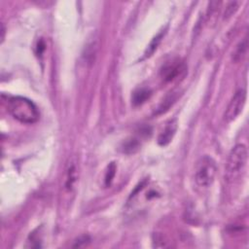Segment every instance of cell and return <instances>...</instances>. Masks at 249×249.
Wrapping results in <instances>:
<instances>
[{
    "label": "cell",
    "mask_w": 249,
    "mask_h": 249,
    "mask_svg": "<svg viewBox=\"0 0 249 249\" xmlns=\"http://www.w3.org/2000/svg\"><path fill=\"white\" fill-rule=\"evenodd\" d=\"M3 102L8 113L22 124H34L39 119V111L36 105L22 96H4Z\"/></svg>",
    "instance_id": "cell-1"
},
{
    "label": "cell",
    "mask_w": 249,
    "mask_h": 249,
    "mask_svg": "<svg viewBox=\"0 0 249 249\" xmlns=\"http://www.w3.org/2000/svg\"><path fill=\"white\" fill-rule=\"evenodd\" d=\"M216 173V161L209 156H203L196 164L195 180L200 187H209L213 183Z\"/></svg>",
    "instance_id": "cell-2"
},
{
    "label": "cell",
    "mask_w": 249,
    "mask_h": 249,
    "mask_svg": "<svg viewBox=\"0 0 249 249\" xmlns=\"http://www.w3.org/2000/svg\"><path fill=\"white\" fill-rule=\"evenodd\" d=\"M248 158V151L244 144H236L231 150L227 164L226 170L229 174H235L242 170L247 162Z\"/></svg>",
    "instance_id": "cell-3"
},
{
    "label": "cell",
    "mask_w": 249,
    "mask_h": 249,
    "mask_svg": "<svg viewBox=\"0 0 249 249\" xmlns=\"http://www.w3.org/2000/svg\"><path fill=\"white\" fill-rule=\"evenodd\" d=\"M246 100V91L242 89L235 91L230 100L228 107L224 113V121L230 123L237 118V116L241 113Z\"/></svg>",
    "instance_id": "cell-4"
},
{
    "label": "cell",
    "mask_w": 249,
    "mask_h": 249,
    "mask_svg": "<svg viewBox=\"0 0 249 249\" xmlns=\"http://www.w3.org/2000/svg\"><path fill=\"white\" fill-rule=\"evenodd\" d=\"M186 70L185 64L179 60H172L166 63L161 69V77L165 82H170L176 79L183 71Z\"/></svg>",
    "instance_id": "cell-5"
},
{
    "label": "cell",
    "mask_w": 249,
    "mask_h": 249,
    "mask_svg": "<svg viewBox=\"0 0 249 249\" xmlns=\"http://www.w3.org/2000/svg\"><path fill=\"white\" fill-rule=\"evenodd\" d=\"M177 130V121L175 119L168 121L158 137V143L160 146H166L170 143Z\"/></svg>",
    "instance_id": "cell-6"
},
{
    "label": "cell",
    "mask_w": 249,
    "mask_h": 249,
    "mask_svg": "<svg viewBox=\"0 0 249 249\" xmlns=\"http://www.w3.org/2000/svg\"><path fill=\"white\" fill-rule=\"evenodd\" d=\"M77 180H78L77 165L73 160H70L65 169L64 183H63L64 189L68 192H71L74 189Z\"/></svg>",
    "instance_id": "cell-7"
},
{
    "label": "cell",
    "mask_w": 249,
    "mask_h": 249,
    "mask_svg": "<svg viewBox=\"0 0 249 249\" xmlns=\"http://www.w3.org/2000/svg\"><path fill=\"white\" fill-rule=\"evenodd\" d=\"M151 90L148 89H139L136 91H134L132 95V103L134 105H140L144 103L147 99L151 96Z\"/></svg>",
    "instance_id": "cell-8"
},
{
    "label": "cell",
    "mask_w": 249,
    "mask_h": 249,
    "mask_svg": "<svg viewBox=\"0 0 249 249\" xmlns=\"http://www.w3.org/2000/svg\"><path fill=\"white\" fill-rule=\"evenodd\" d=\"M162 37H163V32L161 31V32H160L158 35H156L153 38V40L150 42V44L148 45V47H147V49H146V51L144 53V56L145 57H149V56H151L154 53V52L157 50L158 46L160 45Z\"/></svg>",
    "instance_id": "cell-9"
},
{
    "label": "cell",
    "mask_w": 249,
    "mask_h": 249,
    "mask_svg": "<svg viewBox=\"0 0 249 249\" xmlns=\"http://www.w3.org/2000/svg\"><path fill=\"white\" fill-rule=\"evenodd\" d=\"M247 47H248L247 38L245 37L244 40H243L242 42H240L239 45L236 47V50H235V52H234V53H233V59H234L235 61H238V60H240V59L243 57V55H244V54L246 53V52H247Z\"/></svg>",
    "instance_id": "cell-10"
},
{
    "label": "cell",
    "mask_w": 249,
    "mask_h": 249,
    "mask_svg": "<svg viewBox=\"0 0 249 249\" xmlns=\"http://www.w3.org/2000/svg\"><path fill=\"white\" fill-rule=\"evenodd\" d=\"M138 149H139V142L134 138H131V139L125 141L124 144V153L131 154V153L136 152Z\"/></svg>",
    "instance_id": "cell-11"
},
{
    "label": "cell",
    "mask_w": 249,
    "mask_h": 249,
    "mask_svg": "<svg viewBox=\"0 0 249 249\" xmlns=\"http://www.w3.org/2000/svg\"><path fill=\"white\" fill-rule=\"evenodd\" d=\"M239 5H240V2H235V1L229 3V5L226 8V11L224 13V18H229L230 17H231L237 11Z\"/></svg>",
    "instance_id": "cell-12"
},
{
    "label": "cell",
    "mask_w": 249,
    "mask_h": 249,
    "mask_svg": "<svg viewBox=\"0 0 249 249\" xmlns=\"http://www.w3.org/2000/svg\"><path fill=\"white\" fill-rule=\"evenodd\" d=\"M115 171H116V165L114 162H111L108 166V169L106 171V175H105V184L106 186L110 185L114 176H115Z\"/></svg>",
    "instance_id": "cell-13"
}]
</instances>
